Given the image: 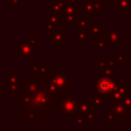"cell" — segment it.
<instances>
[{"mask_svg": "<svg viewBox=\"0 0 131 131\" xmlns=\"http://www.w3.org/2000/svg\"><path fill=\"white\" fill-rule=\"evenodd\" d=\"M5 1H6V2H7V3H9V2H10V1H11V0H5Z\"/></svg>", "mask_w": 131, "mask_h": 131, "instance_id": "cell-32", "label": "cell"}, {"mask_svg": "<svg viewBox=\"0 0 131 131\" xmlns=\"http://www.w3.org/2000/svg\"><path fill=\"white\" fill-rule=\"evenodd\" d=\"M47 38L52 42V44H61L66 45L67 44V31H55V32H48L47 33Z\"/></svg>", "mask_w": 131, "mask_h": 131, "instance_id": "cell-9", "label": "cell"}, {"mask_svg": "<svg viewBox=\"0 0 131 131\" xmlns=\"http://www.w3.org/2000/svg\"><path fill=\"white\" fill-rule=\"evenodd\" d=\"M29 72L32 74L46 73V72H48V63L47 62H39V63L30 62L29 63Z\"/></svg>", "mask_w": 131, "mask_h": 131, "instance_id": "cell-11", "label": "cell"}, {"mask_svg": "<svg viewBox=\"0 0 131 131\" xmlns=\"http://www.w3.org/2000/svg\"><path fill=\"white\" fill-rule=\"evenodd\" d=\"M102 74H103V77H105V78H111V77L114 76V69H113V68H107V69H105V70L102 72Z\"/></svg>", "mask_w": 131, "mask_h": 131, "instance_id": "cell-25", "label": "cell"}, {"mask_svg": "<svg viewBox=\"0 0 131 131\" xmlns=\"http://www.w3.org/2000/svg\"><path fill=\"white\" fill-rule=\"evenodd\" d=\"M9 4H10V6H11V7L18 6V5L20 4V0H11V1L9 2Z\"/></svg>", "mask_w": 131, "mask_h": 131, "instance_id": "cell-28", "label": "cell"}, {"mask_svg": "<svg viewBox=\"0 0 131 131\" xmlns=\"http://www.w3.org/2000/svg\"><path fill=\"white\" fill-rule=\"evenodd\" d=\"M49 83L60 92H67V87L71 86L72 79L64 73H51L49 76Z\"/></svg>", "mask_w": 131, "mask_h": 131, "instance_id": "cell-3", "label": "cell"}, {"mask_svg": "<svg viewBox=\"0 0 131 131\" xmlns=\"http://www.w3.org/2000/svg\"><path fill=\"white\" fill-rule=\"evenodd\" d=\"M1 90H2V86H1V84H0V96H1Z\"/></svg>", "mask_w": 131, "mask_h": 131, "instance_id": "cell-31", "label": "cell"}, {"mask_svg": "<svg viewBox=\"0 0 131 131\" xmlns=\"http://www.w3.org/2000/svg\"><path fill=\"white\" fill-rule=\"evenodd\" d=\"M75 34H76V41L75 43L77 45H84L87 40L90 39V34L88 30H82V29H77L75 28Z\"/></svg>", "mask_w": 131, "mask_h": 131, "instance_id": "cell-10", "label": "cell"}, {"mask_svg": "<svg viewBox=\"0 0 131 131\" xmlns=\"http://www.w3.org/2000/svg\"><path fill=\"white\" fill-rule=\"evenodd\" d=\"M14 51L20 58H33L34 55L39 52V47H35L30 41L20 40L18 44L14 45Z\"/></svg>", "mask_w": 131, "mask_h": 131, "instance_id": "cell-4", "label": "cell"}, {"mask_svg": "<svg viewBox=\"0 0 131 131\" xmlns=\"http://www.w3.org/2000/svg\"><path fill=\"white\" fill-rule=\"evenodd\" d=\"M82 5H83V14L86 16H93L95 14V10L93 8V6L91 5L90 2L83 0L82 1Z\"/></svg>", "mask_w": 131, "mask_h": 131, "instance_id": "cell-18", "label": "cell"}, {"mask_svg": "<svg viewBox=\"0 0 131 131\" xmlns=\"http://www.w3.org/2000/svg\"><path fill=\"white\" fill-rule=\"evenodd\" d=\"M88 32L90 35H93V36H96V35H99L100 33H102V31L104 30V27L99 25V21L98 20H90L89 23V27H88Z\"/></svg>", "mask_w": 131, "mask_h": 131, "instance_id": "cell-12", "label": "cell"}, {"mask_svg": "<svg viewBox=\"0 0 131 131\" xmlns=\"http://www.w3.org/2000/svg\"><path fill=\"white\" fill-rule=\"evenodd\" d=\"M19 73L18 72H7L5 75V89L11 93V95L18 90L19 84Z\"/></svg>", "mask_w": 131, "mask_h": 131, "instance_id": "cell-7", "label": "cell"}, {"mask_svg": "<svg viewBox=\"0 0 131 131\" xmlns=\"http://www.w3.org/2000/svg\"><path fill=\"white\" fill-rule=\"evenodd\" d=\"M113 59L119 63H126L127 62V53H114Z\"/></svg>", "mask_w": 131, "mask_h": 131, "instance_id": "cell-20", "label": "cell"}, {"mask_svg": "<svg viewBox=\"0 0 131 131\" xmlns=\"http://www.w3.org/2000/svg\"><path fill=\"white\" fill-rule=\"evenodd\" d=\"M50 72L36 73L29 78L10 102L11 119L15 123H41L54 108L60 107L62 96L53 94L47 88Z\"/></svg>", "mask_w": 131, "mask_h": 131, "instance_id": "cell-1", "label": "cell"}, {"mask_svg": "<svg viewBox=\"0 0 131 131\" xmlns=\"http://www.w3.org/2000/svg\"><path fill=\"white\" fill-rule=\"evenodd\" d=\"M89 101L91 102L94 110H102L103 108V96L100 94H93L89 97Z\"/></svg>", "mask_w": 131, "mask_h": 131, "instance_id": "cell-13", "label": "cell"}, {"mask_svg": "<svg viewBox=\"0 0 131 131\" xmlns=\"http://www.w3.org/2000/svg\"><path fill=\"white\" fill-rule=\"evenodd\" d=\"M103 32V31H102ZM108 43L103 37V33L94 36V48L95 49H107Z\"/></svg>", "mask_w": 131, "mask_h": 131, "instance_id": "cell-14", "label": "cell"}, {"mask_svg": "<svg viewBox=\"0 0 131 131\" xmlns=\"http://www.w3.org/2000/svg\"><path fill=\"white\" fill-rule=\"evenodd\" d=\"M121 102L124 105V107L126 108L127 114H130L131 113V95H128V96L124 97Z\"/></svg>", "mask_w": 131, "mask_h": 131, "instance_id": "cell-23", "label": "cell"}, {"mask_svg": "<svg viewBox=\"0 0 131 131\" xmlns=\"http://www.w3.org/2000/svg\"><path fill=\"white\" fill-rule=\"evenodd\" d=\"M89 23H90L89 16L82 15V16L76 21L75 28H77V29H82V30H87L88 27H89Z\"/></svg>", "mask_w": 131, "mask_h": 131, "instance_id": "cell-17", "label": "cell"}, {"mask_svg": "<svg viewBox=\"0 0 131 131\" xmlns=\"http://www.w3.org/2000/svg\"><path fill=\"white\" fill-rule=\"evenodd\" d=\"M29 40H30V43L33 44L35 47H39V45H38L39 36L38 35H30L29 36Z\"/></svg>", "mask_w": 131, "mask_h": 131, "instance_id": "cell-24", "label": "cell"}, {"mask_svg": "<svg viewBox=\"0 0 131 131\" xmlns=\"http://www.w3.org/2000/svg\"><path fill=\"white\" fill-rule=\"evenodd\" d=\"M116 119H117V118H116L114 115H112L111 113L104 115V122H116V121H117Z\"/></svg>", "mask_w": 131, "mask_h": 131, "instance_id": "cell-26", "label": "cell"}, {"mask_svg": "<svg viewBox=\"0 0 131 131\" xmlns=\"http://www.w3.org/2000/svg\"><path fill=\"white\" fill-rule=\"evenodd\" d=\"M103 37L108 44L113 45H121L123 43V32L118 28V26H114L113 30H103Z\"/></svg>", "mask_w": 131, "mask_h": 131, "instance_id": "cell-6", "label": "cell"}, {"mask_svg": "<svg viewBox=\"0 0 131 131\" xmlns=\"http://www.w3.org/2000/svg\"><path fill=\"white\" fill-rule=\"evenodd\" d=\"M130 2H131V0H130Z\"/></svg>", "mask_w": 131, "mask_h": 131, "instance_id": "cell-33", "label": "cell"}, {"mask_svg": "<svg viewBox=\"0 0 131 131\" xmlns=\"http://www.w3.org/2000/svg\"><path fill=\"white\" fill-rule=\"evenodd\" d=\"M86 1H88V2H90V3H91V5L93 6V8H94V10H95V11L102 12V11L104 10L103 5H102L103 0H86Z\"/></svg>", "mask_w": 131, "mask_h": 131, "instance_id": "cell-21", "label": "cell"}, {"mask_svg": "<svg viewBox=\"0 0 131 131\" xmlns=\"http://www.w3.org/2000/svg\"><path fill=\"white\" fill-rule=\"evenodd\" d=\"M0 1H1V0H0Z\"/></svg>", "mask_w": 131, "mask_h": 131, "instance_id": "cell-34", "label": "cell"}, {"mask_svg": "<svg viewBox=\"0 0 131 131\" xmlns=\"http://www.w3.org/2000/svg\"><path fill=\"white\" fill-rule=\"evenodd\" d=\"M108 111L112 115L119 119H125L127 115V111L122 104L121 101H111L108 100Z\"/></svg>", "mask_w": 131, "mask_h": 131, "instance_id": "cell-8", "label": "cell"}, {"mask_svg": "<svg viewBox=\"0 0 131 131\" xmlns=\"http://www.w3.org/2000/svg\"><path fill=\"white\" fill-rule=\"evenodd\" d=\"M5 107H6V101L0 98V110H5Z\"/></svg>", "mask_w": 131, "mask_h": 131, "instance_id": "cell-29", "label": "cell"}, {"mask_svg": "<svg viewBox=\"0 0 131 131\" xmlns=\"http://www.w3.org/2000/svg\"><path fill=\"white\" fill-rule=\"evenodd\" d=\"M43 30L46 31L47 33L48 32H55V31H57V27L46 19V20H43Z\"/></svg>", "mask_w": 131, "mask_h": 131, "instance_id": "cell-22", "label": "cell"}, {"mask_svg": "<svg viewBox=\"0 0 131 131\" xmlns=\"http://www.w3.org/2000/svg\"><path fill=\"white\" fill-rule=\"evenodd\" d=\"M59 108L67 116V118H70L72 115H78L79 114V100L74 96L66 95L60 102Z\"/></svg>", "mask_w": 131, "mask_h": 131, "instance_id": "cell-5", "label": "cell"}, {"mask_svg": "<svg viewBox=\"0 0 131 131\" xmlns=\"http://www.w3.org/2000/svg\"><path fill=\"white\" fill-rule=\"evenodd\" d=\"M94 67H95L96 69H98V72H99V73H101V74H102V72H103L105 69L110 68V67L107 66L106 58H99V59H98V61L94 63Z\"/></svg>", "mask_w": 131, "mask_h": 131, "instance_id": "cell-19", "label": "cell"}, {"mask_svg": "<svg viewBox=\"0 0 131 131\" xmlns=\"http://www.w3.org/2000/svg\"><path fill=\"white\" fill-rule=\"evenodd\" d=\"M103 2H106L108 7H116L118 0H103Z\"/></svg>", "mask_w": 131, "mask_h": 131, "instance_id": "cell-27", "label": "cell"}, {"mask_svg": "<svg viewBox=\"0 0 131 131\" xmlns=\"http://www.w3.org/2000/svg\"><path fill=\"white\" fill-rule=\"evenodd\" d=\"M118 83V77H95L94 78V90L96 94L100 95H108L116 87Z\"/></svg>", "mask_w": 131, "mask_h": 131, "instance_id": "cell-2", "label": "cell"}, {"mask_svg": "<svg viewBox=\"0 0 131 131\" xmlns=\"http://www.w3.org/2000/svg\"><path fill=\"white\" fill-rule=\"evenodd\" d=\"M126 47H127V49H130V50H131V43L127 44V45H126Z\"/></svg>", "mask_w": 131, "mask_h": 131, "instance_id": "cell-30", "label": "cell"}, {"mask_svg": "<svg viewBox=\"0 0 131 131\" xmlns=\"http://www.w3.org/2000/svg\"><path fill=\"white\" fill-rule=\"evenodd\" d=\"M47 16H48V19H47V20H49L50 23H52V24L55 25L56 27L61 26L62 23H63L62 17H61V14H59V13L47 11Z\"/></svg>", "mask_w": 131, "mask_h": 131, "instance_id": "cell-15", "label": "cell"}, {"mask_svg": "<svg viewBox=\"0 0 131 131\" xmlns=\"http://www.w3.org/2000/svg\"><path fill=\"white\" fill-rule=\"evenodd\" d=\"M116 8L119 12H131V2L130 0H118Z\"/></svg>", "mask_w": 131, "mask_h": 131, "instance_id": "cell-16", "label": "cell"}]
</instances>
